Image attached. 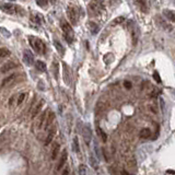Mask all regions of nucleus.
Masks as SVG:
<instances>
[{
    "label": "nucleus",
    "mask_w": 175,
    "mask_h": 175,
    "mask_svg": "<svg viewBox=\"0 0 175 175\" xmlns=\"http://www.w3.org/2000/svg\"><path fill=\"white\" fill-rule=\"evenodd\" d=\"M30 43H31V46L33 47V49H34L37 54H45V51H46V46H45V44L43 43V41L42 39H39V38H34L33 36H30Z\"/></svg>",
    "instance_id": "nucleus-1"
},
{
    "label": "nucleus",
    "mask_w": 175,
    "mask_h": 175,
    "mask_svg": "<svg viewBox=\"0 0 175 175\" xmlns=\"http://www.w3.org/2000/svg\"><path fill=\"white\" fill-rule=\"evenodd\" d=\"M0 9H2L4 12L7 13H10V14H14V13H22L23 14V9L21 7L19 6H16V4H13V3H2V4H0Z\"/></svg>",
    "instance_id": "nucleus-2"
},
{
    "label": "nucleus",
    "mask_w": 175,
    "mask_h": 175,
    "mask_svg": "<svg viewBox=\"0 0 175 175\" xmlns=\"http://www.w3.org/2000/svg\"><path fill=\"white\" fill-rule=\"evenodd\" d=\"M61 28H63V32H64L65 37H66L67 42L68 43H71L73 39V31L71 29V26L66 21H63L61 22Z\"/></svg>",
    "instance_id": "nucleus-3"
},
{
    "label": "nucleus",
    "mask_w": 175,
    "mask_h": 175,
    "mask_svg": "<svg viewBox=\"0 0 175 175\" xmlns=\"http://www.w3.org/2000/svg\"><path fill=\"white\" fill-rule=\"evenodd\" d=\"M103 1L102 0H93L89 4V10L92 14H99L103 9Z\"/></svg>",
    "instance_id": "nucleus-4"
},
{
    "label": "nucleus",
    "mask_w": 175,
    "mask_h": 175,
    "mask_svg": "<svg viewBox=\"0 0 175 175\" xmlns=\"http://www.w3.org/2000/svg\"><path fill=\"white\" fill-rule=\"evenodd\" d=\"M48 111H44L39 116L37 117V121H36V124H35V127L37 130H41L43 129L45 126V123H46V118H47Z\"/></svg>",
    "instance_id": "nucleus-5"
},
{
    "label": "nucleus",
    "mask_w": 175,
    "mask_h": 175,
    "mask_svg": "<svg viewBox=\"0 0 175 175\" xmlns=\"http://www.w3.org/2000/svg\"><path fill=\"white\" fill-rule=\"evenodd\" d=\"M67 159H68V152H67V150H64V152L61 153V156H60V159L58 160L56 169H55L56 172H59L60 170L64 169V165L66 164V162H67Z\"/></svg>",
    "instance_id": "nucleus-6"
},
{
    "label": "nucleus",
    "mask_w": 175,
    "mask_h": 175,
    "mask_svg": "<svg viewBox=\"0 0 175 175\" xmlns=\"http://www.w3.org/2000/svg\"><path fill=\"white\" fill-rule=\"evenodd\" d=\"M67 14L70 22L72 23L73 25H76L77 22H78V11L74 8H72V7H69L67 10Z\"/></svg>",
    "instance_id": "nucleus-7"
},
{
    "label": "nucleus",
    "mask_w": 175,
    "mask_h": 175,
    "mask_svg": "<svg viewBox=\"0 0 175 175\" xmlns=\"http://www.w3.org/2000/svg\"><path fill=\"white\" fill-rule=\"evenodd\" d=\"M16 67H18V65H16L14 61H8L6 64H3L2 67L0 68V71H1V73H6V72L11 71V70L14 69V68H16Z\"/></svg>",
    "instance_id": "nucleus-8"
},
{
    "label": "nucleus",
    "mask_w": 175,
    "mask_h": 175,
    "mask_svg": "<svg viewBox=\"0 0 175 175\" xmlns=\"http://www.w3.org/2000/svg\"><path fill=\"white\" fill-rule=\"evenodd\" d=\"M56 131H57V129H56V127L55 126H51V128H49V130H48V134L47 136H46V139H45V146H48L49 143L53 141V139H54L55 135H56Z\"/></svg>",
    "instance_id": "nucleus-9"
},
{
    "label": "nucleus",
    "mask_w": 175,
    "mask_h": 175,
    "mask_svg": "<svg viewBox=\"0 0 175 175\" xmlns=\"http://www.w3.org/2000/svg\"><path fill=\"white\" fill-rule=\"evenodd\" d=\"M23 60L25 63L26 65H32L34 63V57H33L32 53L29 51V49H25L23 51Z\"/></svg>",
    "instance_id": "nucleus-10"
},
{
    "label": "nucleus",
    "mask_w": 175,
    "mask_h": 175,
    "mask_svg": "<svg viewBox=\"0 0 175 175\" xmlns=\"http://www.w3.org/2000/svg\"><path fill=\"white\" fill-rule=\"evenodd\" d=\"M54 121H55V114L53 112H48L47 118H46V123H45V126H44L45 130H49V128L53 126Z\"/></svg>",
    "instance_id": "nucleus-11"
},
{
    "label": "nucleus",
    "mask_w": 175,
    "mask_h": 175,
    "mask_svg": "<svg viewBox=\"0 0 175 175\" xmlns=\"http://www.w3.org/2000/svg\"><path fill=\"white\" fill-rule=\"evenodd\" d=\"M43 105H44V100H41V101H39V102H38L37 104L32 108V112H31V118H32V119L37 116L38 113L41 112L42 107H43Z\"/></svg>",
    "instance_id": "nucleus-12"
},
{
    "label": "nucleus",
    "mask_w": 175,
    "mask_h": 175,
    "mask_svg": "<svg viewBox=\"0 0 175 175\" xmlns=\"http://www.w3.org/2000/svg\"><path fill=\"white\" fill-rule=\"evenodd\" d=\"M83 139H84V142L86 144H90L91 139H92V133H91V129H90L89 126H86L83 128Z\"/></svg>",
    "instance_id": "nucleus-13"
},
{
    "label": "nucleus",
    "mask_w": 175,
    "mask_h": 175,
    "mask_svg": "<svg viewBox=\"0 0 175 175\" xmlns=\"http://www.w3.org/2000/svg\"><path fill=\"white\" fill-rule=\"evenodd\" d=\"M18 77V74L16 73H12L11 76L7 77V78H4V79L2 80V82H1V88H6V86H8L9 84H11V83L16 80V78Z\"/></svg>",
    "instance_id": "nucleus-14"
},
{
    "label": "nucleus",
    "mask_w": 175,
    "mask_h": 175,
    "mask_svg": "<svg viewBox=\"0 0 175 175\" xmlns=\"http://www.w3.org/2000/svg\"><path fill=\"white\" fill-rule=\"evenodd\" d=\"M163 14H164V16H165L169 21H171V22H175V11L174 10H169V9L163 10Z\"/></svg>",
    "instance_id": "nucleus-15"
},
{
    "label": "nucleus",
    "mask_w": 175,
    "mask_h": 175,
    "mask_svg": "<svg viewBox=\"0 0 175 175\" xmlns=\"http://www.w3.org/2000/svg\"><path fill=\"white\" fill-rule=\"evenodd\" d=\"M59 150H60V146H59V143H55L54 147H53V149H51V160H55V159H57V156H58V153H59Z\"/></svg>",
    "instance_id": "nucleus-16"
},
{
    "label": "nucleus",
    "mask_w": 175,
    "mask_h": 175,
    "mask_svg": "<svg viewBox=\"0 0 175 175\" xmlns=\"http://www.w3.org/2000/svg\"><path fill=\"white\" fill-rule=\"evenodd\" d=\"M135 2L142 12H147V0H135Z\"/></svg>",
    "instance_id": "nucleus-17"
},
{
    "label": "nucleus",
    "mask_w": 175,
    "mask_h": 175,
    "mask_svg": "<svg viewBox=\"0 0 175 175\" xmlns=\"http://www.w3.org/2000/svg\"><path fill=\"white\" fill-rule=\"evenodd\" d=\"M35 67H36V69L38 70V71H41V72H44V71H46V64L45 63H43L42 60H37L36 63H35Z\"/></svg>",
    "instance_id": "nucleus-18"
},
{
    "label": "nucleus",
    "mask_w": 175,
    "mask_h": 175,
    "mask_svg": "<svg viewBox=\"0 0 175 175\" xmlns=\"http://www.w3.org/2000/svg\"><path fill=\"white\" fill-rule=\"evenodd\" d=\"M150 136H151V130H150L149 128H143V129H141V131H140V137L143 138V139H147Z\"/></svg>",
    "instance_id": "nucleus-19"
},
{
    "label": "nucleus",
    "mask_w": 175,
    "mask_h": 175,
    "mask_svg": "<svg viewBox=\"0 0 175 175\" xmlns=\"http://www.w3.org/2000/svg\"><path fill=\"white\" fill-rule=\"evenodd\" d=\"M54 45H55V47H56V49H57L58 53H59V54H60L61 56H64V54H65L64 46H63V45H61L58 41H55L54 42Z\"/></svg>",
    "instance_id": "nucleus-20"
},
{
    "label": "nucleus",
    "mask_w": 175,
    "mask_h": 175,
    "mask_svg": "<svg viewBox=\"0 0 175 175\" xmlns=\"http://www.w3.org/2000/svg\"><path fill=\"white\" fill-rule=\"evenodd\" d=\"M89 28H90V31L92 34H96V33L99 32V25L94 22H89Z\"/></svg>",
    "instance_id": "nucleus-21"
},
{
    "label": "nucleus",
    "mask_w": 175,
    "mask_h": 175,
    "mask_svg": "<svg viewBox=\"0 0 175 175\" xmlns=\"http://www.w3.org/2000/svg\"><path fill=\"white\" fill-rule=\"evenodd\" d=\"M25 98H26V93L25 92L21 93V94L18 96V99H16V105H21V104H22V103L24 102Z\"/></svg>",
    "instance_id": "nucleus-22"
},
{
    "label": "nucleus",
    "mask_w": 175,
    "mask_h": 175,
    "mask_svg": "<svg viewBox=\"0 0 175 175\" xmlns=\"http://www.w3.org/2000/svg\"><path fill=\"white\" fill-rule=\"evenodd\" d=\"M73 150L76 151L77 153L80 152V148H79V140H78V138L74 137L73 138Z\"/></svg>",
    "instance_id": "nucleus-23"
},
{
    "label": "nucleus",
    "mask_w": 175,
    "mask_h": 175,
    "mask_svg": "<svg viewBox=\"0 0 175 175\" xmlns=\"http://www.w3.org/2000/svg\"><path fill=\"white\" fill-rule=\"evenodd\" d=\"M8 55H10V51L7 48H0V59L7 57Z\"/></svg>",
    "instance_id": "nucleus-24"
},
{
    "label": "nucleus",
    "mask_w": 175,
    "mask_h": 175,
    "mask_svg": "<svg viewBox=\"0 0 175 175\" xmlns=\"http://www.w3.org/2000/svg\"><path fill=\"white\" fill-rule=\"evenodd\" d=\"M64 69H65V79H66V82L69 83V77H68V74H69V68H68V66L66 64H64Z\"/></svg>",
    "instance_id": "nucleus-25"
},
{
    "label": "nucleus",
    "mask_w": 175,
    "mask_h": 175,
    "mask_svg": "<svg viewBox=\"0 0 175 175\" xmlns=\"http://www.w3.org/2000/svg\"><path fill=\"white\" fill-rule=\"evenodd\" d=\"M78 171H79V175H86V169L83 164H81V165L79 166Z\"/></svg>",
    "instance_id": "nucleus-26"
},
{
    "label": "nucleus",
    "mask_w": 175,
    "mask_h": 175,
    "mask_svg": "<svg viewBox=\"0 0 175 175\" xmlns=\"http://www.w3.org/2000/svg\"><path fill=\"white\" fill-rule=\"evenodd\" d=\"M153 78H154V80H156L158 83H161V78H160V74L158 71H156V72L153 73Z\"/></svg>",
    "instance_id": "nucleus-27"
},
{
    "label": "nucleus",
    "mask_w": 175,
    "mask_h": 175,
    "mask_svg": "<svg viewBox=\"0 0 175 175\" xmlns=\"http://www.w3.org/2000/svg\"><path fill=\"white\" fill-rule=\"evenodd\" d=\"M36 3L39 7H45L47 4V0H36Z\"/></svg>",
    "instance_id": "nucleus-28"
},
{
    "label": "nucleus",
    "mask_w": 175,
    "mask_h": 175,
    "mask_svg": "<svg viewBox=\"0 0 175 175\" xmlns=\"http://www.w3.org/2000/svg\"><path fill=\"white\" fill-rule=\"evenodd\" d=\"M98 134L100 135V136H101V137L103 138V140H106V135H105V133L103 130H101V128H98Z\"/></svg>",
    "instance_id": "nucleus-29"
},
{
    "label": "nucleus",
    "mask_w": 175,
    "mask_h": 175,
    "mask_svg": "<svg viewBox=\"0 0 175 175\" xmlns=\"http://www.w3.org/2000/svg\"><path fill=\"white\" fill-rule=\"evenodd\" d=\"M39 18H41V16H37V14H35V16H32V21L33 22H35V23H38V24H39V23H41V21H39Z\"/></svg>",
    "instance_id": "nucleus-30"
},
{
    "label": "nucleus",
    "mask_w": 175,
    "mask_h": 175,
    "mask_svg": "<svg viewBox=\"0 0 175 175\" xmlns=\"http://www.w3.org/2000/svg\"><path fill=\"white\" fill-rule=\"evenodd\" d=\"M60 175H70L69 168H65V169L63 170V172L60 173Z\"/></svg>",
    "instance_id": "nucleus-31"
},
{
    "label": "nucleus",
    "mask_w": 175,
    "mask_h": 175,
    "mask_svg": "<svg viewBox=\"0 0 175 175\" xmlns=\"http://www.w3.org/2000/svg\"><path fill=\"white\" fill-rule=\"evenodd\" d=\"M90 160H91V165H92L93 168H95V169H96V166H98V165H96V161L94 159H93L92 156L90 158Z\"/></svg>",
    "instance_id": "nucleus-32"
},
{
    "label": "nucleus",
    "mask_w": 175,
    "mask_h": 175,
    "mask_svg": "<svg viewBox=\"0 0 175 175\" xmlns=\"http://www.w3.org/2000/svg\"><path fill=\"white\" fill-rule=\"evenodd\" d=\"M124 84H125V88H127V89H130L131 88V83L129 81H125Z\"/></svg>",
    "instance_id": "nucleus-33"
},
{
    "label": "nucleus",
    "mask_w": 175,
    "mask_h": 175,
    "mask_svg": "<svg viewBox=\"0 0 175 175\" xmlns=\"http://www.w3.org/2000/svg\"><path fill=\"white\" fill-rule=\"evenodd\" d=\"M14 99H16V96H12V98H10V100H9V105H13V103H14Z\"/></svg>",
    "instance_id": "nucleus-34"
},
{
    "label": "nucleus",
    "mask_w": 175,
    "mask_h": 175,
    "mask_svg": "<svg viewBox=\"0 0 175 175\" xmlns=\"http://www.w3.org/2000/svg\"><path fill=\"white\" fill-rule=\"evenodd\" d=\"M121 175H130V174H129V173H128L127 171H125V170H123V171H121Z\"/></svg>",
    "instance_id": "nucleus-35"
}]
</instances>
